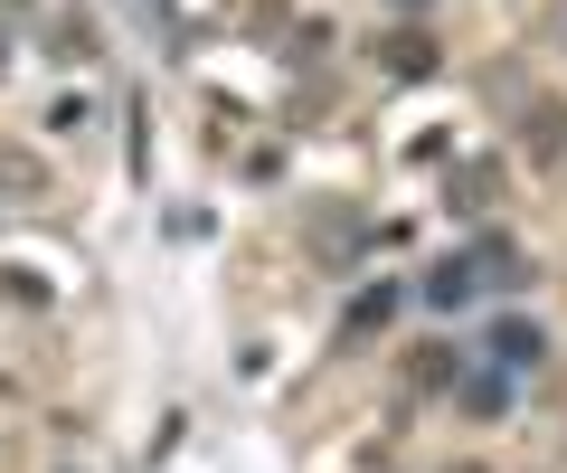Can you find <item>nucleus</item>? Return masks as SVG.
Segmentation results:
<instances>
[{
	"instance_id": "f257e3e1",
	"label": "nucleus",
	"mask_w": 567,
	"mask_h": 473,
	"mask_svg": "<svg viewBox=\"0 0 567 473\" xmlns=\"http://www.w3.org/2000/svg\"><path fill=\"white\" fill-rule=\"evenodd\" d=\"M529 285V256H520V237H473L464 256H445V266L425 275V312H464V304H483V294H520Z\"/></svg>"
},
{
	"instance_id": "f03ea898",
	"label": "nucleus",
	"mask_w": 567,
	"mask_h": 473,
	"mask_svg": "<svg viewBox=\"0 0 567 473\" xmlns=\"http://www.w3.org/2000/svg\"><path fill=\"white\" fill-rule=\"evenodd\" d=\"M379 66L398 85H425V76H435V29H425V20H388L379 29Z\"/></svg>"
},
{
	"instance_id": "7ed1b4c3",
	"label": "nucleus",
	"mask_w": 567,
	"mask_h": 473,
	"mask_svg": "<svg viewBox=\"0 0 567 473\" xmlns=\"http://www.w3.org/2000/svg\"><path fill=\"white\" fill-rule=\"evenodd\" d=\"M520 143H529V162H539V171H558V162H567V95H539V104H529Z\"/></svg>"
},
{
	"instance_id": "20e7f679",
	"label": "nucleus",
	"mask_w": 567,
	"mask_h": 473,
	"mask_svg": "<svg viewBox=\"0 0 567 473\" xmlns=\"http://www.w3.org/2000/svg\"><path fill=\"white\" fill-rule=\"evenodd\" d=\"M492 199H502V162H464V171L445 181V208H454V218H483Z\"/></svg>"
},
{
	"instance_id": "39448f33",
	"label": "nucleus",
	"mask_w": 567,
	"mask_h": 473,
	"mask_svg": "<svg viewBox=\"0 0 567 473\" xmlns=\"http://www.w3.org/2000/svg\"><path fill=\"white\" fill-rule=\"evenodd\" d=\"M529 360H539V322L502 312V322H492V370H529Z\"/></svg>"
},
{
	"instance_id": "423d86ee",
	"label": "nucleus",
	"mask_w": 567,
	"mask_h": 473,
	"mask_svg": "<svg viewBox=\"0 0 567 473\" xmlns=\"http://www.w3.org/2000/svg\"><path fill=\"white\" fill-rule=\"evenodd\" d=\"M388 312H398V285H369L360 304L341 312V341H369V331H388Z\"/></svg>"
},
{
	"instance_id": "0eeeda50",
	"label": "nucleus",
	"mask_w": 567,
	"mask_h": 473,
	"mask_svg": "<svg viewBox=\"0 0 567 473\" xmlns=\"http://www.w3.org/2000/svg\"><path fill=\"white\" fill-rule=\"evenodd\" d=\"M464 417H483V426H492V417H511V370H483V379H473V389H464Z\"/></svg>"
},
{
	"instance_id": "6e6552de",
	"label": "nucleus",
	"mask_w": 567,
	"mask_h": 473,
	"mask_svg": "<svg viewBox=\"0 0 567 473\" xmlns=\"http://www.w3.org/2000/svg\"><path fill=\"white\" fill-rule=\"evenodd\" d=\"M0 294H10L20 312H48V304H58V285H48V275H29V266H0Z\"/></svg>"
},
{
	"instance_id": "1a4fd4ad",
	"label": "nucleus",
	"mask_w": 567,
	"mask_h": 473,
	"mask_svg": "<svg viewBox=\"0 0 567 473\" xmlns=\"http://www.w3.org/2000/svg\"><path fill=\"white\" fill-rule=\"evenodd\" d=\"M0 199H39V162L29 152H0Z\"/></svg>"
},
{
	"instance_id": "9d476101",
	"label": "nucleus",
	"mask_w": 567,
	"mask_h": 473,
	"mask_svg": "<svg viewBox=\"0 0 567 473\" xmlns=\"http://www.w3.org/2000/svg\"><path fill=\"white\" fill-rule=\"evenodd\" d=\"M85 48H95V29H76V10L48 20V58H85Z\"/></svg>"
},
{
	"instance_id": "9b49d317",
	"label": "nucleus",
	"mask_w": 567,
	"mask_h": 473,
	"mask_svg": "<svg viewBox=\"0 0 567 473\" xmlns=\"http://www.w3.org/2000/svg\"><path fill=\"white\" fill-rule=\"evenodd\" d=\"M388 10H398V20H416V10H435V0H388Z\"/></svg>"
},
{
	"instance_id": "f8f14e48",
	"label": "nucleus",
	"mask_w": 567,
	"mask_h": 473,
	"mask_svg": "<svg viewBox=\"0 0 567 473\" xmlns=\"http://www.w3.org/2000/svg\"><path fill=\"white\" fill-rule=\"evenodd\" d=\"M445 473H492V464H445Z\"/></svg>"
},
{
	"instance_id": "ddd939ff",
	"label": "nucleus",
	"mask_w": 567,
	"mask_h": 473,
	"mask_svg": "<svg viewBox=\"0 0 567 473\" xmlns=\"http://www.w3.org/2000/svg\"><path fill=\"white\" fill-rule=\"evenodd\" d=\"M558 39H567V10H558Z\"/></svg>"
}]
</instances>
